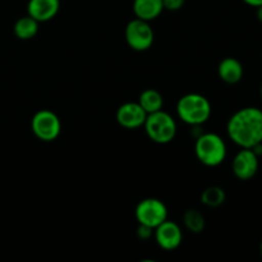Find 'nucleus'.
Wrapping results in <instances>:
<instances>
[{
    "label": "nucleus",
    "mask_w": 262,
    "mask_h": 262,
    "mask_svg": "<svg viewBox=\"0 0 262 262\" xmlns=\"http://www.w3.org/2000/svg\"><path fill=\"white\" fill-rule=\"evenodd\" d=\"M227 200V193L219 186H210L201 193V202L207 207H219Z\"/></svg>",
    "instance_id": "dca6fc26"
},
{
    "label": "nucleus",
    "mask_w": 262,
    "mask_h": 262,
    "mask_svg": "<svg viewBox=\"0 0 262 262\" xmlns=\"http://www.w3.org/2000/svg\"><path fill=\"white\" fill-rule=\"evenodd\" d=\"M243 66L238 59L228 56V58L223 59L217 67V74H219L220 79L228 84H235L241 82L243 78Z\"/></svg>",
    "instance_id": "f8f14e48"
},
{
    "label": "nucleus",
    "mask_w": 262,
    "mask_h": 262,
    "mask_svg": "<svg viewBox=\"0 0 262 262\" xmlns=\"http://www.w3.org/2000/svg\"><path fill=\"white\" fill-rule=\"evenodd\" d=\"M227 133L241 148H252L262 142V110L247 106L235 112L228 120Z\"/></svg>",
    "instance_id": "f257e3e1"
},
{
    "label": "nucleus",
    "mask_w": 262,
    "mask_h": 262,
    "mask_svg": "<svg viewBox=\"0 0 262 262\" xmlns=\"http://www.w3.org/2000/svg\"><path fill=\"white\" fill-rule=\"evenodd\" d=\"M232 170L241 181H250L258 171V156L252 148H242L233 159Z\"/></svg>",
    "instance_id": "6e6552de"
},
{
    "label": "nucleus",
    "mask_w": 262,
    "mask_h": 262,
    "mask_svg": "<svg viewBox=\"0 0 262 262\" xmlns=\"http://www.w3.org/2000/svg\"><path fill=\"white\" fill-rule=\"evenodd\" d=\"M163 0H133V13L136 18L151 20L156 19L163 13Z\"/></svg>",
    "instance_id": "ddd939ff"
},
{
    "label": "nucleus",
    "mask_w": 262,
    "mask_h": 262,
    "mask_svg": "<svg viewBox=\"0 0 262 262\" xmlns=\"http://www.w3.org/2000/svg\"><path fill=\"white\" fill-rule=\"evenodd\" d=\"M196 158L205 166H219L227 158L225 141L216 133H201L194 143Z\"/></svg>",
    "instance_id": "7ed1b4c3"
},
{
    "label": "nucleus",
    "mask_w": 262,
    "mask_h": 262,
    "mask_svg": "<svg viewBox=\"0 0 262 262\" xmlns=\"http://www.w3.org/2000/svg\"><path fill=\"white\" fill-rule=\"evenodd\" d=\"M260 92H261V96H262V84H261V89H260Z\"/></svg>",
    "instance_id": "5701e85b"
},
{
    "label": "nucleus",
    "mask_w": 262,
    "mask_h": 262,
    "mask_svg": "<svg viewBox=\"0 0 262 262\" xmlns=\"http://www.w3.org/2000/svg\"><path fill=\"white\" fill-rule=\"evenodd\" d=\"M152 234H154V229H152V228L147 227V225L140 224V227H138V229H137L138 238H141V239L146 241V239H148V238H150V237H152Z\"/></svg>",
    "instance_id": "6ab92c4d"
},
{
    "label": "nucleus",
    "mask_w": 262,
    "mask_h": 262,
    "mask_svg": "<svg viewBox=\"0 0 262 262\" xmlns=\"http://www.w3.org/2000/svg\"><path fill=\"white\" fill-rule=\"evenodd\" d=\"M211 104L201 94H187L178 100L177 114L182 122L189 125H202L211 117Z\"/></svg>",
    "instance_id": "f03ea898"
},
{
    "label": "nucleus",
    "mask_w": 262,
    "mask_h": 262,
    "mask_svg": "<svg viewBox=\"0 0 262 262\" xmlns=\"http://www.w3.org/2000/svg\"><path fill=\"white\" fill-rule=\"evenodd\" d=\"M143 127L147 137L159 145H166L171 142L177 135L176 120L163 109L147 114Z\"/></svg>",
    "instance_id": "20e7f679"
},
{
    "label": "nucleus",
    "mask_w": 262,
    "mask_h": 262,
    "mask_svg": "<svg viewBox=\"0 0 262 262\" xmlns=\"http://www.w3.org/2000/svg\"><path fill=\"white\" fill-rule=\"evenodd\" d=\"M135 215L138 224L147 225L155 229L168 219V209L161 200L150 197V199L142 200L137 205Z\"/></svg>",
    "instance_id": "0eeeda50"
},
{
    "label": "nucleus",
    "mask_w": 262,
    "mask_h": 262,
    "mask_svg": "<svg viewBox=\"0 0 262 262\" xmlns=\"http://www.w3.org/2000/svg\"><path fill=\"white\" fill-rule=\"evenodd\" d=\"M31 129L38 140L51 142L60 135L61 122L58 115L51 110H38L31 120Z\"/></svg>",
    "instance_id": "39448f33"
},
{
    "label": "nucleus",
    "mask_w": 262,
    "mask_h": 262,
    "mask_svg": "<svg viewBox=\"0 0 262 262\" xmlns=\"http://www.w3.org/2000/svg\"><path fill=\"white\" fill-rule=\"evenodd\" d=\"M60 9V0H30L27 13L37 22H48L53 19Z\"/></svg>",
    "instance_id": "9b49d317"
},
{
    "label": "nucleus",
    "mask_w": 262,
    "mask_h": 262,
    "mask_svg": "<svg viewBox=\"0 0 262 262\" xmlns=\"http://www.w3.org/2000/svg\"><path fill=\"white\" fill-rule=\"evenodd\" d=\"M260 252H261V255H262V242H261V245H260Z\"/></svg>",
    "instance_id": "4be33fe9"
},
{
    "label": "nucleus",
    "mask_w": 262,
    "mask_h": 262,
    "mask_svg": "<svg viewBox=\"0 0 262 262\" xmlns=\"http://www.w3.org/2000/svg\"><path fill=\"white\" fill-rule=\"evenodd\" d=\"M183 224L187 230L194 234H200L205 230V216L197 209H188L183 214Z\"/></svg>",
    "instance_id": "f3484780"
},
{
    "label": "nucleus",
    "mask_w": 262,
    "mask_h": 262,
    "mask_svg": "<svg viewBox=\"0 0 262 262\" xmlns=\"http://www.w3.org/2000/svg\"><path fill=\"white\" fill-rule=\"evenodd\" d=\"M146 117H147V113L138 104V101L124 102L118 107L117 114H115L118 124L122 125L125 129H136V128L143 127Z\"/></svg>",
    "instance_id": "9d476101"
},
{
    "label": "nucleus",
    "mask_w": 262,
    "mask_h": 262,
    "mask_svg": "<svg viewBox=\"0 0 262 262\" xmlns=\"http://www.w3.org/2000/svg\"><path fill=\"white\" fill-rule=\"evenodd\" d=\"M138 104L143 107L147 114L159 112L164 106V97L158 90L155 89H146L141 92L138 97Z\"/></svg>",
    "instance_id": "4468645a"
},
{
    "label": "nucleus",
    "mask_w": 262,
    "mask_h": 262,
    "mask_svg": "<svg viewBox=\"0 0 262 262\" xmlns=\"http://www.w3.org/2000/svg\"><path fill=\"white\" fill-rule=\"evenodd\" d=\"M243 2H245L246 4L251 5V7H255V8L260 7V5L262 4V0H243Z\"/></svg>",
    "instance_id": "aec40b11"
},
{
    "label": "nucleus",
    "mask_w": 262,
    "mask_h": 262,
    "mask_svg": "<svg viewBox=\"0 0 262 262\" xmlns=\"http://www.w3.org/2000/svg\"><path fill=\"white\" fill-rule=\"evenodd\" d=\"M256 15H257V19L262 23V4L260 7H257V12H256Z\"/></svg>",
    "instance_id": "412c9836"
},
{
    "label": "nucleus",
    "mask_w": 262,
    "mask_h": 262,
    "mask_svg": "<svg viewBox=\"0 0 262 262\" xmlns=\"http://www.w3.org/2000/svg\"><path fill=\"white\" fill-rule=\"evenodd\" d=\"M186 0H163L164 10H169V12H177V10L182 9L184 7Z\"/></svg>",
    "instance_id": "a211bd4d"
},
{
    "label": "nucleus",
    "mask_w": 262,
    "mask_h": 262,
    "mask_svg": "<svg viewBox=\"0 0 262 262\" xmlns=\"http://www.w3.org/2000/svg\"><path fill=\"white\" fill-rule=\"evenodd\" d=\"M154 235L159 247L165 251L177 250L183 241L181 227L176 222L168 219L154 229Z\"/></svg>",
    "instance_id": "1a4fd4ad"
},
{
    "label": "nucleus",
    "mask_w": 262,
    "mask_h": 262,
    "mask_svg": "<svg viewBox=\"0 0 262 262\" xmlns=\"http://www.w3.org/2000/svg\"><path fill=\"white\" fill-rule=\"evenodd\" d=\"M125 41L128 46L136 51H146L152 46L155 33L147 20L135 18L125 26Z\"/></svg>",
    "instance_id": "423d86ee"
},
{
    "label": "nucleus",
    "mask_w": 262,
    "mask_h": 262,
    "mask_svg": "<svg viewBox=\"0 0 262 262\" xmlns=\"http://www.w3.org/2000/svg\"><path fill=\"white\" fill-rule=\"evenodd\" d=\"M38 25H40V22H37L31 15L19 18L13 27L15 37H18L19 40H31L37 35Z\"/></svg>",
    "instance_id": "2eb2a0df"
}]
</instances>
